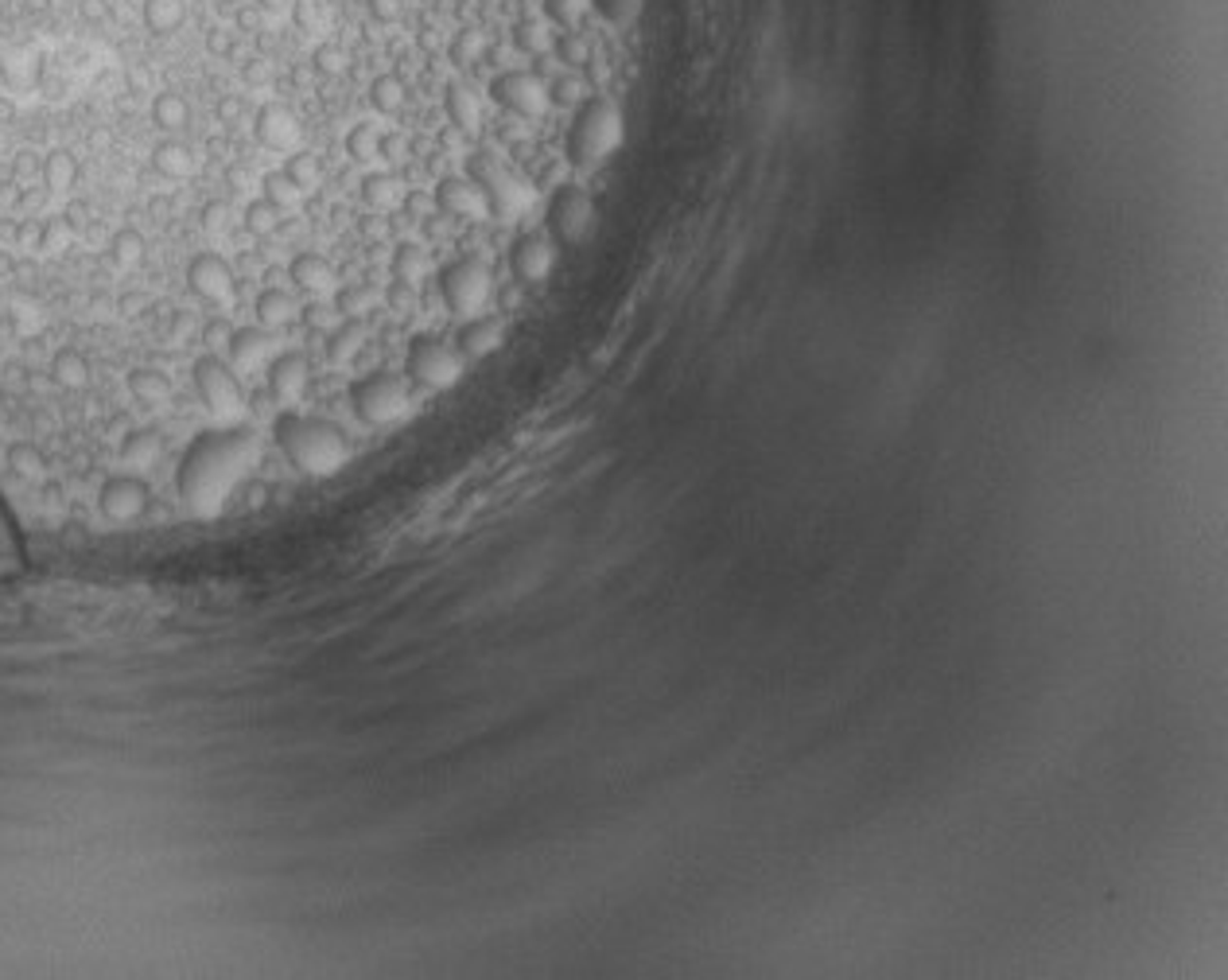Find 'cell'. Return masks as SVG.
I'll return each mask as SVG.
<instances>
[{
	"instance_id": "obj_1",
	"label": "cell",
	"mask_w": 1228,
	"mask_h": 980,
	"mask_svg": "<svg viewBox=\"0 0 1228 980\" xmlns=\"http://www.w3.org/2000/svg\"><path fill=\"white\" fill-rule=\"evenodd\" d=\"M257 460H261V444H257L253 429L226 424V429L199 432L183 452V460H179V498L194 518H218L237 494V487L250 479Z\"/></svg>"
},
{
	"instance_id": "obj_2",
	"label": "cell",
	"mask_w": 1228,
	"mask_h": 980,
	"mask_svg": "<svg viewBox=\"0 0 1228 980\" xmlns=\"http://www.w3.org/2000/svg\"><path fill=\"white\" fill-rule=\"evenodd\" d=\"M272 432H277V444L288 456V463L311 479L339 475L342 467L350 463V440L335 420L284 409Z\"/></svg>"
},
{
	"instance_id": "obj_3",
	"label": "cell",
	"mask_w": 1228,
	"mask_h": 980,
	"mask_svg": "<svg viewBox=\"0 0 1228 980\" xmlns=\"http://www.w3.org/2000/svg\"><path fill=\"white\" fill-rule=\"evenodd\" d=\"M622 140H626V125H622L619 105L610 98H587L568 129V163L579 172H595L622 149Z\"/></svg>"
},
{
	"instance_id": "obj_4",
	"label": "cell",
	"mask_w": 1228,
	"mask_h": 980,
	"mask_svg": "<svg viewBox=\"0 0 1228 980\" xmlns=\"http://www.w3.org/2000/svg\"><path fill=\"white\" fill-rule=\"evenodd\" d=\"M467 176H471L474 183L482 187V195H487L490 218H498V223H521V218L533 210L537 187L529 183V179H521L518 172H510L498 156L474 152L471 160H467Z\"/></svg>"
},
{
	"instance_id": "obj_5",
	"label": "cell",
	"mask_w": 1228,
	"mask_h": 980,
	"mask_svg": "<svg viewBox=\"0 0 1228 980\" xmlns=\"http://www.w3.org/2000/svg\"><path fill=\"white\" fill-rule=\"evenodd\" d=\"M350 405H355V416L370 429H389V424H400L404 416L413 413V393H409V382L393 370H377L358 378L350 386Z\"/></svg>"
},
{
	"instance_id": "obj_6",
	"label": "cell",
	"mask_w": 1228,
	"mask_h": 980,
	"mask_svg": "<svg viewBox=\"0 0 1228 980\" xmlns=\"http://www.w3.org/2000/svg\"><path fill=\"white\" fill-rule=\"evenodd\" d=\"M599 223V207L587 187L579 183H560L552 199H548V238L564 246V250H579L587 246Z\"/></svg>"
},
{
	"instance_id": "obj_7",
	"label": "cell",
	"mask_w": 1228,
	"mask_h": 980,
	"mask_svg": "<svg viewBox=\"0 0 1228 980\" xmlns=\"http://www.w3.org/2000/svg\"><path fill=\"white\" fill-rule=\"evenodd\" d=\"M440 296H444V308L451 315L474 319V315H482V308L494 296V277H490V268L478 257L451 261L440 273Z\"/></svg>"
},
{
	"instance_id": "obj_8",
	"label": "cell",
	"mask_w": 1228,
	"mask_h": 980,
	"mask_svg": "<svg viewBox=\"0 0 1228 980\" xmlns=\"http://www.w3.org/2000/svg\"><path fill=\"white\" fill-rule=\"evenodd\" d=\"M463 366H467V358H463L455 346H447L444 339H436V335H420V339H413L409 358H404L409 382H416L420 389H432V393L455 386V382L463 378Z\"/></svg>"
},
{
	"instance_id": "obj_9",
	"label": "cell",
	"mask_w": 1228,
	"mask_h": 980,
	"mask_svg": "<svg viewBox=\"0 0 1228 980\" xmlns=\"http://www.w3.org/2000/svg\"><path fill=\"white\" fill-rule=\"evenodd\" d=\"M191 378H194V389H199L203 405H207L214 416H223V420H237V416L245 413V389H241V382H237V370L230 366V362H226V358L203 355L191 366Z\"/></svg>"
},
{
	"instance_id": "obj_10",
	"label": "cell",
	"mask_w": 1228,
	"mask_h": 980,
	"mask_svg": "<svg viewBox=\"0 0 1228 980\" xmlns=\"http://www.w3.org/2000/svg\"><path fill=\"white\" fill-rule=\"evenodd\" d=\"M494 102L502 105L505 113H514L521 121H537L548 109V86L545 78L533 71H505L490 82Z\"/></svg>"
},
{
	"instance_id": "obj_11",
	"label": "cell",
	"mask_w": 1228,
	"mask_h": 980,
	"mask_svg": "<svg viewBox=\"0 0 1228 980\" xmlns=\"http://www.w3.org/2000/svg\"><path fill=\"white\" fill-rule=\"evenodd\" d=\"M187 284H191L194 296L214 304V308H226V304H234V296H237L234 268L226 265V257H218V253H199V257H191V265H187Z\"/></svg>"
},
{
	"instance_id": "obj_12",
	"label": "cell",
	"mask_w": 1228,
	"mask_h": 980,
	"mask_svg": "<svg viewBox=\"0 0 1228 980\" xmlns=\"http://www.w3.org/2000/svg\"><path fill=\"white\" fill-rule=\"evenodd\" d=\"M432 199H436V207L444 210L447 218H460V223H487L490 218L487 195H482V187H478L471 176L440 179V187H436Z\"/></svg>"
},
{
	"instance_id": "obj_13",
	"label": "cell",
	"mask_w": 1228,
	"mask_h": 980,
	"mask_svg": "<svg viewBox=\"0 0 1228 980\" xmlns=\"http://www.w3.org/2000/svg\"><path fill=\"white\" fill-rule=\"evenodd\" d=\"M149 498H152L149 483L136 475H113L102 487V494H98L102 514L109 521H117V525H129V521L140 518V514L149 510Z\"/></svg>"
},
{
	"instance_id": "obj_14",
	"label": "cell",
	"mask_w": 1228,
	"mask_h": 980,
	"mask_svg": "<svg viewBox=\"0 0 1228 980\" xmlns=\"http://www.w3.org/2000/svg\"><path fill=\"white\" fill-rule=\"evenodd\" d=\"M253 136L265 145L268 152H296L299 140H304V129H299L296 113L281 102H268L257 109V121H253Z\"/></svg>"
},
{
	"instance_id": "obj_15",
	"label": "cell",
	"mask_w": 1228,
	"mask_h": 980,
	"mask_svg": "<svg viewBox=\"0 0 1228 980\" xmlns=\"http://www.w3.org/2000/svg\"><path fill=\"white\" fill-rule=\"evenodd\" d=\"M308 382H311L308 355L288 351V355L272 358V366H268V393H272V402L277 405L296 409V405L304 402V393H308Z\"/></svg>"
},
{
	"instance_id": "obj_16",
	"label": "cell",
	"mask_w": 1228,
	"mask_h": 980,
	"mask_svg": "<svg viewBox=\"0 0 1228 980\" xmlns=\"http://www.w3.org/2000/svg\"><path fill=\"white\" fill-rule=\"evenodd\" d=\"M556 265V250L545 234H521L510 250V268L521 284H541L548 281V273Z\"/></svg>"
},
{
	"instance_id": "obj_17",
	"label": "cell",
	"mask_w": 1228,
	"mask_h": 980,
	"mask_svg": "<svg viewBox=\"0 0 1228 980\" xmlns=\"http://www.w3.org/2000/svg\"><path fill=\"white\" fill-rule=\"evenodd\" d=\"M505 342V324L502 315H474V319H467L460 331V351L467 362H482V358H490L494 351H502Z\"/></svg>"
},
{
	"instance_id": "obj_18",
	"label": "cell",
	"mask_w": 1228,
	"mask_h": 980,
	"mask_svg": "<svg viewBox=\"0 0 1228 980\" xmlns=\"http://www.w3.org/2000/svg\"><path fill=\"white\" fill-rule=\"evenodd\" d=\"M268 351H272V339H268L265 327H234V335L226 342V355H230L234 370H257L268 358Z\"/></svg>"
},
{
	"instance_id": "obj_19",
	"label": "cell",
	"mask_w": 1228,
	"mask_h": 980,
	"mask_svg": "<svg viewBox=\"0 0 1228 980\" xmlns=\"http://www.w3.org/2000/svg\"><path fill=\"white\" fill-rule=\"evenodd\" d=\"M288 277H292V284H296L299 292H308V296H323V292L335 288V268H331V261L319 257V253H296L292 265H288Z\"/></svg>"
},
{
	"instance_id": "obj_20",
	"label": "cell",
	"mask_w": 1228,
	"mask_h": 980,
	"mask_svg": "<svg viewBox=\"0 0 1228 980\" xmlns=\"http://www.w3.org/2000/svg\"><path fill=\"white\" fill-rule=\"evenodd\" d=\"M444 105H447V118H451V125H455L460 133H478V125H482V105H478L471 86H463V82L447 86Z\"/></svg>"
},
{
	"instance_id": "obj_21",
	"label": "cell",
	"mask_w": 1228,
	"mask_h": 980,
	"mask_svg": "<svg viewBox=\"0 0 1228 980\" xmlns=\"http://www.w3.org/2000/svg\"><path fill=\"white\" fill-rule=\"evenodd\" d=\"M296 312H299L296 300H292V292H288V288H281V284H268L265 292L257 296V324L265 327V331H277V327H284Z\"/></svg>"
},
{
	"instance_id": "obj_22",
	"label": "cell",
	"mask_w": 1228,
	"mask_h": 980,
	"mask_svg": "<svg viewBox=\"0 0 1228 980\" xmlns=\"http://www.w3.org/2000/svg\"><path fill=\"white\" fill-rule=\"evenodd\" d=\"M362 342H366V327H362V319H342V324L326 335V358H331L335 366H346V362L362 351Z\"/></svg>"
},
{
	"instance_id": "obj_23",
	"label": "cell",
	"mask_w": 1228,
	"mask_h": 980,
	"mask_svg": "<svg viewBox=\"0 0 1228 980\" xmlns=\"http://www.w3.org/2000/svg\"><path fill=\"white\" fill-rule=\"evenodd\" d=\"M152 121L160 125L163 133H179L191 121V105L176 89H163V94H156V102H152Z\"/></svg>"
},
{
	"instance_id": "obj_24",
	"label": "cell",
	"mask_w": 1228,
	"mask_h": 980,
	"mask_svg": "<svg viewBox=\"0 0 1228 980\" xmlns=\"http://www.w3.org/2000/svg\"><path fill=\"white\" fill-rule=\"evenodd\" d=\"M145 28L156 31V35H172V31L183 28L187 20V4L183 0H145Z\"/></svg>"
},
{
	"instance_id": "obj_25",
	"label": "cell",
	"mask_w": 1228,
	"mask_h": 980,
	"mask_svg": "<svg viewBox=\"0 0 1228 980\" xmlns=\"http://www.w3.org/2000/svg\"><path fill=\"white\" fill-rule=\"evenodd\" d=\"M160 432L152 429H136L125 436V444H121V460L129 463V467H152V463L160 460Z\"/></svg>"
},
{
	"instance_id": "obj_26",
	"label": "cell",
	"mask_w": 1228,
	"mask_h": 980,
	"mask_svg": "<svg viewBox=\"0 0 1228 980\" xmlns=\"http://www.w3.org/2000/svg\"><path fill=\"white\" fill-rule=\"evenodd\" d=\"M284 176L292 179V183H296L299 187V195H308V191H315V187H319V179H323V167H319V156H315V152H304V149H296V152H288V160H284V167H281Z\"/></svg>"
},
{
	"instance_id": "obj_27",
	"label": "cell",
	"mask_w": 1228,
	"mask_h": 980,
	"mask_svg": "<svg viewBox=\"0 0 1228 980\" xmlns=\"http://www.w3.org/2000/svg\"><path fill=\"white\" fill-rule=\"evenodd\" d=\"M428 253L420 250V246H413V241H404V246H397V253H393V281H404V284H416L428 277Z\"/></svg>"
},
{
	"instance_id": "obj_28",
	"label": "cell",
	"mask_w": 1228,
	"mask_h": 980,
	"mask_svg": "<svg viewBox=\"0 0 1228 980\" xmlns=\"http://www.w3.org/2000/svg\"><path fill=\"white\" fill-rule=\"evenodd\" d=\"M382 149H385L382 129L370 125V121H358L355 129L346 133V152H350L358 163H373L377 156H382Z\"/></svg>"
},
{
	"instance_id": "obj_29",
	"label": "cell",
	"mask_w": 1228,
	"mask_h": 980,
	"mask_svg": "<svg viewBox=\"0 0 1228 980\" xmlns=\"http://www.w3.org/2000/svg\"><path fill=\"white\" fill-rule=\"evenodd\" d=\"M373 304H377V292L370 284H342L335 292V312L342 319H362L366 312H373Z\"/></svg>"
},
{
	"instance_id": "obj_30",
	"label": "cell",
	"mask_w": 1228,
	"mask_h": 980,
	"mask_svg": "<svg viewBox=\"0 0 1228 980\" xmlns=\"http://www.w3.org/2000/svg\"><path fill=\"white\" fill-rule=\"evenodd\" d=\"M281 223H284V210L277 203H268L265 195L245 207V230H250L253 238H272L281 230Z\"/></svg>"
},
{
	"instance_id": "obj_31",
	"label": "cell",
	"mask_w": 1228,
	"mask_h": 980,
	"mask_svg": "<svg viewBox=\"0 0 1228 980\" xmlns=\"http://www.w3.org/2000/svg\"><path fill=\"white\" fill-rule=\"evenodd\" d=\"M152 163H156V172H163V176H172V179H183L194 172L191 149L179 145V140H163L160 149H156V156H152Z\"/></svg>"
},
{
	"instance_id": "obj_32",
	"label": "cell",
	"mask_w": 1228,
	"mask_h": 980,
	"mask_svg": "<svg viewBox=\"0 0 1228 980\" xmlns=\"http://www.w3.org/2000/svg\"><path fill=\"white\" fill-rule=\"evenodd\" d=\"M51 378H55L62 389H82L89 382L86 358L78 355V351H59L55 362H51Z\"/></svg>"
},
{
	"instance_id": "obj_33",
	"label": "cell",
	"mask_w": 1228,
	"mask_h": 980,
	"mask_svg": "<svg viewBox=\"0 0 1228 980\" xmlns=\"http://www.w3.org/2000/svg\"><path fill=\"white\" fill-rule=\"evenodd\" d=\"M370 102H373V109H377V113H385V118H393V113H400V109H404V82H400L397 75L373 78Z\"/></svg>"
},
{
	"instance_id": "obj_34",
	"label": "cell",
	"mask_w": 1228,
	"mask_h": 980,
	"mask_svg": "<svg viewBox=\"0 0 1228 980\" xmlns=\"http://www.w3.org/2000/svg\"><path fill=\"white\" fill-rule=\"evenodd\" d=\"M487 47H490L487 31L463 28L460 35L451 40V62H455V67H474V62L487 55Z\"/></svg>"
},
{
	"instance_id": "obj_35",
	"label": "cell",
	"mask_w": 1228,
	"mask_h": 980,
	"mask_svg": "<svg viewBox=\"0 0 1228 980\" xmlns=\"http://www.w3.org/2000/svg\"><path fill=\"white\" fill-rule=\"evenodd\" d=\"M129 389H133V397H140V402H163L167 393H172V382H167V373L160 370H133L129 373Z\"/></svg>"
},
{
	"instance_id": "obj_36",
	"label": "cell",
	"mask_w": 1228,
	"mask_h": 980,
	"mask_svg": "<svg viewBox=\"0 0 1228 980\" xmlns=\"http://www.w3.org/2000/svg\"><path fill=\"white\" fill-rule=\"evenodd\" d=\"M362 199H366L373 210H389V207H397L404 195H400L397 179L393 176H370L366 183H362Z\"/></svg>"
},
{
	"instance_id": "obj_37",
	"label": "cell",
	"mask_w": 1228,
	"mask_h": 980,
	"mask_svg": "<svg viewBox=\"0 0 1228 980\" xmlns=\"http://www.w3.org/2000/svg\"><path fill=\"white\" fill-rule=\"evenodd\" d=\"M514 44L521 51H529V55H545V51H552V31L541 20H521L518 28H514Z\"/></svg>"
},
{
	"instance_id": "obj_38",
	"label": "cell",
	"mask_w": 1228,
	"mask_h": 980,
	"mask_svg": "<svg viewBox=\"0 0 1228 980\" xmlns=\"http://www.w3.org/2000/svg\"><path fill=\"white\" fill-rule=\"evenodd\" d=\"M552 47H556V55H560L564 67H583V62H592V44H587L576 28L560 31V40H552Z\"/></svg>"
},
{
	"instance_id": "obj_39",
	"label": "cell",
	"mask_w": 1228,
	"mask_h": 980,
	"mask_svg": "<svg viewBox=\"0 0 1228 980\" xmlns=\"http://www.w3.org/2000/svg\"><path fill=\"white\" fill-rule=\"evenodd\" d=\"M265 199H268V203H277L281 210H288V207H296L304 195H299V187L288 176H284V172H268V176H265Z\"/></svg>"
},
{
	"instance_id": "obj_40",
	"label": "cell",
	"mask_w": 1228,
	"mask_h": 980,
	"mask_svg": "<svg viewBox=\"0 0 1228 980\" xmlns=\"http://www.w3.org/2000/svg\"><path fill=\"white\" fill-rule=\"evenodd\" d=\"M583 12H587V0H545V16L552 24H560L564 31L576 28Z\"/></svg>"
},
{
	"instance_id": "obj_41",
	"label": "cell",
	"mask_w": 1228,
	"mask_h": 980,
	"mask_svg": "<svg viewBox=\"0 0 1228 980\" xmlns=\"http://www.w3.org/2000/svg\"><path fill=\"white\" fill-rule=\"evenodd\" d=\"M595 12L603 16L607 24H630V20H637V12H642V4L646 0H592Z\"/></svg>"
},
{
	"instance_id": "obj_42",
	"label": "cell",
	"mask_w": 1228,
	"mask_h": 980,
	"mask_svg": "<svg viewBox=\"0 0 1228 980\" xmlns=\"http://www.w3.org/2000/svg\"><path fill=\"white\" fill-rule=\"evenodd\" d=\"M16 568H20V545H16L12 521L4 518V510H0V576H8Z\"/></svg>"
},
{
	"instance_id": "obj_43",
	"label": "cell",
	"mask_w": 1228,
	"mask_h": 980,
	"mask_svg": "<svg viewBox=\"0 0 1228 980\" xmlns=\"http://www.w3.org/2000/svg\"><path fill=\"white\" fill-rule=\"evenodd\" d=\"M311 67H315V71H319L323 78H335V75H342V67H346V55H342V47H339V44H323V47H315V55H311Z\"/></svg>"
},
{
	"instance_id": "obj_44",
	"label": "cell",
	"mask_w": 1228,
	"mask_h": 980,
	"mask_svg": "<svg viewBox=\"0 0 1228 980\" xmlns=\"http://www.w3.org/2000/svg\"><path fill=\"white\" fill-rule=\"evenodd\" d=\"M8 463H12V471H20V475H40L44 471V452L31 444H16L8 452Z\"/></svg>"
},
{
	"instance_id": "obj_45",
	"label": "cell",
	"mask_w": 1228,
	"mask_h": 980,
	"mask_svg": "<svg viewBox=\"0 0 1228 980\" xmlns=\"http://www.w3.org/2000/svg\"><path fill=\"white\" fill-rule=\"evenodd\" d=\"M113 257H117L121 265H136L145 257V238L136 230H121L117 238H113Z\"/></svg>"
},
{
	"instance_id": "obj_46",
	"label": "cell",
	"mask_w": 1228,
	"mask_h": 980,
	"mask_svg": "<svg viewBox=\"0 0 1228 980\" xmlns=\"http://www.w3.org/2000/svg\"><path fill=\"white\" fill-rule=\"evenodd\" d=\"M292 16H296V24L304 31H319V24H323V16H319V4H315V0H296Z\"/></svg>"
},
{
	"instance_id": "obj_47",
	"label": "cell",
	"mask_w": 1228,
	"mask_h": 980,
	"mask_svg": "<svg viewBox=\"0 0 1228 980\" xmlns=\"http://www.w3.org/2000/svg\"><path fill=\"white\" fill-rule=\"evenodd\" d=\"M47 176H51V183H67V179H75V160H71L67 152H55V156H51V163H47Z\"/></svg>"
},
{
	"instance_id": "obj_48",
	"label": "cell",
	"mask_w": 1228,
	"mask_h": 980,
	"mask_svg": "<svg viewBox=\"0 0 1228 980\" xmlns=\"http://www.w3.org/2000/svg\"><path fill=\"white\" fill-rule=\"evenodd\" d=\"M370 12H373V20L393 24V20H400V12H404V0H370Z\"/></svg>"
},
{
	"instance_id": "obj_49",
	"label": "cell",
	"mask_w": 1228,
	"mask_h": 980,
	"mask_svg": "<svg viewBox=\"0 0 1228 980\" xmlns=\"http://www.w3.org/2000/svg\"><path fill=\"white\" fill-rule=\"evenodd\" d=\"M230 335H234V327L226 324V319H210L207 331H203L207 346H214V351H218V346H226V342H230Z\"/></svg>"
},
{
	"instance_id": "obj_50",
	"label": "cell",
	"mask_w": 1228,
	"mask_h": 980,
	"mask_svg": "<svg viewBox=\"0 0 1228 980\" xmlns=\"http://www.w3.org/2000/svg\"><path fill=\"white\" fill-rule=\"evenodd\" d=\"M226 218H230L226 203H210V207L203 210V223H207V230H226Z\"/></svg>"
},
{
	"instance_id": "obj_51",
	"label": "cell",
	"mask_w": 1228,
	"mask_h": 980,
	"mask_svg": "<svg viewBox=\"0 0 1228 980\" xmlns=\"http://www.w3.org/2000/svg\"><path fill=\"white\" fill-rule=\"evenodd\" d=\"M207 47H210V51H214V55H230V51H234V35H230V31H226V28L210 31Z\"/></svg>"
},
{
	"instance_id": "obj_52",
	"label": "cell",
	"mask_w": 1228,
	"mask_h": 980,
	"mask_svg": "<svg viewBox=\"0 0 1228 980\" xmlns=\"http://www.w3.org/2000/svg\"><path fill=\"white\" fill-rule=\"evenodd\" d=\"M400 203H404V210H413V214H424L428 207H436V199H432V195H420V191L404 195Z\"/></svg>"
},
{
	"instance_id": "obj_53",
	"label": "cell",
	"mask_w": 1228,
	"mask_h": 980,
	"mask_svg": "<svg viewBox=\"0 0 1228 980\" xmlns=\"http://www.w3.org/2000/svg\"><path fill=\"white\" fill-rule=\"evenodd\" d=\"M389 300H393L397 308H409V304H413V284L393 281V288H389Z\"/></svg>"
},
{
	"instance_id": "obj_54",
	"label": "cell",
	"mask_w": 1228,
	"mask_h": 980,
	"mask_svg": "<svg viewBox=\"0 0 1228 980\" xmlns=\"http://www.w3.org/2000/svg\"><path fill=\"white\" fill-rule=\"evenodd\" d=\"M304 319H308V327H331V308H323V304H311V308H304Z\"/></svg>"
},
{
	"instance_id": "obj_55",
	"label": "cell",
	"mask_w": 1228,
	"mask_h": 980,
	"mask_svg": "<svg viewBox=\"0 0 1228 980\" xmlns=\"http://www.w3.org/2000/svg\"><path fill=\"white\" fill-rule=\"evenodd\" d=\"M576 94H579L576 78H564V82H556V98H560V102H576Z\"/></svg>"
},
{
	"instance_id": "obj_56",
	"label": "cell",
	"mask_w": 1228,
	"mask_h": 980,
	"mask_svg": "<svg viewBox=\"0 0 1228 980\" xmlns=\"http://www.w3.org/2000/svg\"><path fill=\"white\" fill-rule=\"evenodd\" d=\"M237 24H241V28H253V24H261V12H253V8H245V12L237 16Z\"/></svg>"
},
{
	"instance_id": "obj_57",
	"label": "cell",
	"mask_w": 1228,
	"mask_h": 980,
	"mask_svg": "<svg viewBox=\"0 0 1228 980\" xmlns=\"http://www.w3.org/2000/svg\"><path fill=\"white\" fill-rule=\"evenodd\" d=\"M253 4H257V8H268V12H277V8H284L288 0H253Z\"/></svg>"
},
{
	"instance_id": "obj_58",
	"label": "cell",
	"mask_w": 1228,
	"mask_h": 980,
	"mask_svg": "<svg viewBox=\"0 0 1228 980\" xmlns=\"http://www.w3.org/2000/svg\"><path fill=\"white\" fill-rule=\"evenodd\" d=\"M230 4H237V0H230Z\"/></svg>"
}]
</instances>
